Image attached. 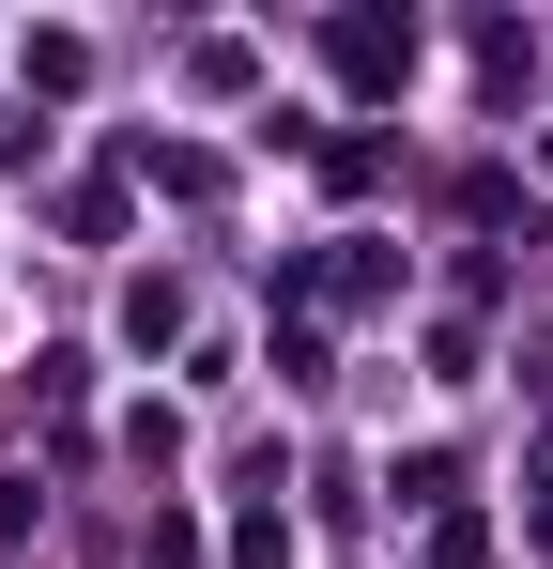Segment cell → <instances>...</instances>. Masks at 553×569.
Instances as JSON below:
<instances>
[{"label": "cell", "instance_id": "obj_2", "mask_svg": "<svg viewBox=\"0 0 553 569\" xmlns=\"http://www.w3.org/2000/svg\"><path fill=\"white\" fill-rule=\"evenodd\" d=\"M539 539H553V492H539Z\"/></svg>", "mask_w": 553, "mask_h": 569}, {"label": "cell", "instance_id": "obj_1", "mask_svg": "<svg viewBox=\"0 0 553 569\" xmlns=\"http://www.w3.org/2000/svg\"><path fill=\"white\" fill-rule=\"evenodd\" d=\"M339 62H354V78H400V62H415V31H384V16H354V31H339Z\"/></svg>", "mask_w": 553, "mask_h": 569}]
</instances>
